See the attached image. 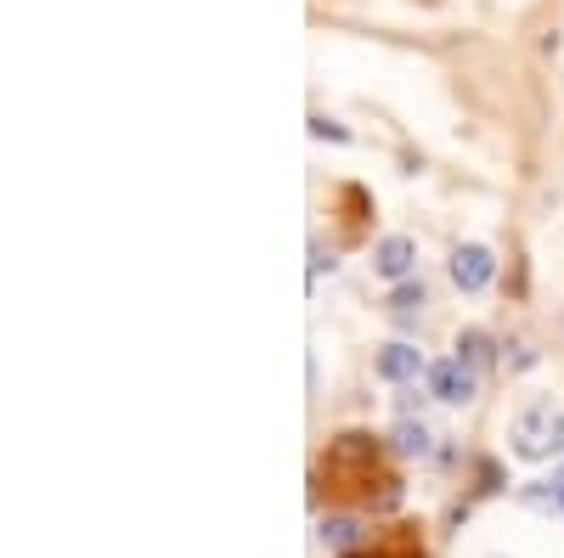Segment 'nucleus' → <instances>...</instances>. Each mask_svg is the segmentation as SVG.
I'll return each instance as SVG.
<instances>
[{"mask_svg": "<svg viewBox=\"0 0 564 558\" xmlns=\"http://www.w3.org/2000/svg\"><path fill=\"white\" fill-rule=\"evenodd\" d=\"M508 440H513V457H525V462L564 451V412H558L553 401H531V406H520V417H513Z\"/></svg>", "mask_w": 564, "mask_h": 558, "instance_id": "nucleus-1", "label": "nucleus"}, {"mask_svg": "<svg viewBox=\"0 0 564 558\" xmlns=\"http://www.w3.org/2000/svg\"><path fill=\"white\" fill-rule=\"evenodd\" d=\"M423 384H430L435 401L463 406V401H475V366H463L457 355H446V361H435L430 372H423Z\"/></svg>", "mask_w": 564, "mask_h": 558, "instance_id": "nucleus-2", "label": "nucleus"}, {"mask_svg": "<svg viewBox=\"0 0 564 558\" xmlns=\"http://www.w3.org/2000/svg\"><path fill=\"white\" fill-rule=\"evenodd\" d=\"M491 276H497V260H491L486 243H463V249L452 254V283H457L463 294H480Z\"/></svg>", "mask_w": 564, "mask_h": 558, "instance_id": "nucleus-3", "label": "nucleus"}, {"mask_svg": "<svg viewBox=\"0 0 564 558\" xmlns=\"http://www.w3.org/2000/svg\"><path fill=\"white\" fill-rule=\"evenodd\" d=\"M412 265H417V243L401 238V231H395V238H379V243H372V271L390 276V283H406Z\"/></svg>", "mask_w": 564, "mask_h": 558, "instance_id": "nucleus-4", "label": "nucleus"}, {"mask_svg": "<svg viewBox=\"0 0 564 558\" xmlns=\"http://www.w3.org/2000/svg\"><path fill=\"white\" fill-rule=\"evenodd\" d=\"M372 366H379L384 384H406V379H417V372H430V366H423V350H417V344H401V339L384 344Z\"/></svg>", "mask_w": 564, "mask_h": 558, "instance_id": "nucleus-5", "label": "nucleus"}, {"mask_svg": "<svg viewBox=\"0 0 564 558\" xmlns=\"http://www.w3.org/2000/svg\"><path fill=\"white\" fill-rule=\"evenodd\" d=\"M390 446H395L401 457H430L435 435H430V424H417V417H401V424L390 429Z\"/></svg>", "mask_w": 564, "mask_h": 558, "instance_id": "nucleus-6", "label": "nucleus"}, {"mask_svg": "<svg viewBox=\"0 0 564 558\" xmlns=\"http://www.w3.org/2000/svg\"><path fill=\"white\" fill-rule=\"evenodd\" d=\"M457 361H463V366H486V361H491V339H486L480 328H468V333L457 339Z\"/></svg>", "mask_w": 564, "mask_h": 558, "instance_id": "nucleus-7", "label": "nucleus"}, {"mask_svg": "<svg viewBox=\"0 0 564 558\" xmlns=\"http://www.w3.org/2000/svg\"><path fill=\"white\" fill-rule=\"evenodd\" d=\"M322 541H327V547H356V541H361V525L345 519V514H334V519H322Z\"/></svg>", "mask_w": 564, "mask_h": 558, "instance_id": "nucleus-8", "label": "nucleus"}, {"mask_svg": "<svg viewBox=\"0 0 564 558\" xmlns=\"http://www.w3.org/2000/svg\"><path fill=\"white\" fill-rule=\"evenodd\" d=\"M520 502L536 507V514H558V502H553V480H525L520 485Z\"/></svg>", "mask_w": 564, "mask_h": 558, "instance_id": "nucleus-9", "label": "nucleus"}, {"mask_svg": "<svg viewBox=\"0 0 564 558\" xmlns=\"http://www.w3.org/2000/svg\"><path fill=\"white\" fill-rule=\"evenodd\" d=\"M390 310H395V316H417V310H423V283H401V288L390 294Z\"/></svg>", "mask_w": 564, "mask_h": 558, "instance_id": "nucleus-10", "label": "nucleus"}, {"mask_svg": "<svg viewBox=\"0 0 564 558\" xmlns=\"http://www.w3.org/2000/svg\"><path fill=\"white\" fill-rule=\"evenodd\" d=\"M553 502H558V514H564V469L553 474Z\"/></svg>", "mask_w": 564, "mask_h": 558, "instance_id": "nucleus-11", "label": "nucleus"}]
</instances>
